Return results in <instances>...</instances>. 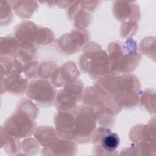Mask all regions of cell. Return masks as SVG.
Wrapping results in <instances>:
<instances>
[{
  "label": "cell",
  "mask_w": 156,
  "mask_h": 156,
  "mask_svg": "<svg viewBox=\"0 0 156 156\" xmlns=\"http://www.w3.org/2000/svg\"><path fill=\"white\" fill-rule=\"evenodd\" d=\"M83 91V84L79 79L66 84L57 93L54 104L57 110H73L82 99Z\"/></svg>",
  "instance_id": "cell-6"
},
{
  "label": "cell",
  "mask_w": 156,
  "mask_h": 156,
  "mask_svg": "<svg viewBox=\"0 0 156 156\" xmlns=\"http://www.w3.org/2000/svg\"><path fill=\"white\" fill-rule=\"evenodd\" d=\"M57 90L48 79H35L28 85L26 95L28 98L42 107H49L55 102Z\"/></svg>",
  "instance_id": "cell-5"
},
{
  "label": "cell",
  "mask_w": 156,
  "mask_h": 156,
  "mask_svg": "<svg viewBox=\"0 0 156 156\" xmlns=\"http://www.w3.org/2000/svg\"><path fill=\"white\" fill-rule=\"evenodd\" d=\"M155 124L151 125L149 122L147 125L138 124L133 126L129 132L130 141L135 143H149L155 144Z\"/></svg>",
  "instance_id": "cell-16"
},
{
  "label": "cell",
  "mask_w": 156,
  "mask_h": 156,
  "mask_svg": "<svg viewBox=\"0 0 156 156\" xmlns=\"http://www.w3.org/2000/svg\"><path fill=\"white\" fill-rule=\"evenodd\" d=\"M74 109L71 111H58L55 114L54 122L58 136L73 140L76 128Z\"/></svg>",
  "instance_id": "cell-8"
},
{
  "label": "cell",
  "mask_w": 156,
  "mask_h": 156,
  "mask_svg": "<svg viewBox=\"0 0 156 156\" xmlns=\"http://www.w3.org/2000/svg\"><path fill=\"white\" fill-rule=\"evenodd\" d=\"M58 66L52 61H43L39 63L38 67V77L48 79L51 78Z\"/></svg>",
  "instance_id": "cell-25"
},
{
  "label": "cell",
  "mask_w": 156,
  "mask_h": 156,
  "mask_svg": "<svg viewBox=\"0 0 156 156\" xmlns=\"http://www.w3.org/2000/svg\"><path fill=\"white\" fill-rule=\"evenodd\" d=\"M113 13L115 18L119 21H138L140 18L138 5L133 2L116 1L112 7Z\"/></svg>",
  "instance_id": "cell-12"
},
{
  "label": "cell",
  "mask_w": 156,
  "mask_h": 156,
  "mask_svg": "<svg viewBox=\"0 0 156 156\" xmlns=\"http://www.w3.org/2000/svg\"><path fill=\"white\" fill-rule=\"evenodd\" d=\"M39 62L32 60L24 65L23 73L27 79H35L38 78V67Z\"/></svg>",
  "instance_id": "cell-30"
},
{
  "label": "cell",
  "mask_w": 156,
  "mask_h": 156,
  "mask_svg": "<svg viewBox=\"0 0 156 156\" xmlns=\"http://www.w3.org/2000/svg\"><path fill=\"white\" fill-rule=\"evenodd\" d=\"M37 52V48L34 44H20V48L15 57L24 65L32 61Z\"/></svg>",
  "instance_id": "cell-24"
},
{
  "label": "cell",
  "mask_w": 156,
  "mask_h": 156,
  "mask_svg": "<svg viewBox=\"0 0 156 156\" xmlns=\"http://www.w3.org/2000/svg\"><path fill=\"white\" fill-rule=\"evenodd\" d=\"M77 151L78 147L76 141L58 136L49 147H43L41 154L43 155H75Z\"/></svg>",
  "instance_id": "cell-13"
},
{
  "label": "cell",
  "mask_w": 156,
  "mask_h": 156,
  "mask_svg": "<svg viewBox=\"0 0 156 156\" xmlns=\"http://www.w3.org/2000/svg\"><path fill=\"white\" fill-rule=\"evenodd\" d=\"M1 77H2L11 73L14 69L13 58L7 56H1Z\"/></svg>",
  "instance_id": "cell-31"
},
{
  "label": "cell",
  "mask_w": 156,
  "mask_h": 156,
  "mask_svg": "<svg viewBox=\"0 0 156 156\" xmlns=\"http://www.w3.org/2000/svg\"><path fill=\"white\" fill-rule=\"evenodd\" d=\"M106 95L105 91L96 83L93 86L85 88L82 98V103L96 110L104 104Z\"/></svg>",
  "instance_id": "cell-17"
},
{
  "label": "cell",
  "mask_w": 156,
  "mask_h": 156,
  "mask_svg": "<svg viewBox=\"0 0 156 156\" xmlns=\"http://www.w3.org/2000/svg\"><path fill=\"white\" fill-rule=\"evenodd\" d=\"M95 112L97 122L101 127H109L114 124L116 113L104 103Z\"/></svg>",
  "instance_id": "cell-23"
},
{
  "label": "cell",
  "mask_w": 156,
  "mask_h": 156,
  "mask_svg": "<svg viewBox=\"0 0 156 156\" xmlns=\"http://www.w3.org/2000/svg\"><path fill=\"white\" fill-rule=\"evenodd\" d=\"M12 5L8 1H1V25H8L12 21Z\"/></svg>",
  "instance_id": "cell-28"
},
{
  "label": "cell",
  "mask_w": 156,
  "mask_h": 156,
  "mask_svg": "<svg viewBox=\"0 0 156 156\" xmlns=\"http://www.w3.org/2000/svg\"><path fill=\"white\" fill-rule=\"evenodd\" d=\"M67 15L71 20L74 21L75 27L79 30H84L91 22L90 13L82 5L81 2H74L68 8Z\"/></svg>",
  "instance_id": "cell-15"
},
{
  "label": "cell",
  "mask_w": 156,
  "mask_h": 156,
  "mask_svg": "<svg viewBox=\"0 0 156 156\" xmlns=\"http://www.w3.org/2000/svg\"><path fill=\"white\" fill-rule=\"evenodd\" d=\"M38 109L32 100L21 99L15 111L4 121L2 128L9 135L18 139L27 138L34 134L37 129L35 119Z\"/></svg>",
  "instance_id": "cell-1"
},
{
  "label": "cell",
  "mask_w": 156,
  "mask_h": 156,
  "mask_svg": "<svg viewBox=\"0 0 156 156\" xmlns=\"http://www.w3.org/2000/svg\"><path fill=\"white\" fill-rule=\"evenodd\" d=\"M38 27L32 21H23L14 27L13 35L19 41L20 44H35Z\"/></svg>",
  "instance_id": "cell-14"
},
{
  "label": "cell",
  "mask_w": 156,
  "mask_h": 156,
  "mask_svg": "<svg viewBox=\"0 0 156 156\" xmlns=\"http://www.w3.org/2000/svg\"><path fill=\"white\" fill-rule=\"evenodd\" d=\"M22 146L18 138L7 134L1 127V148H4L9 155H17L20 152Z\"/></svg>",
  "instance_id": "cell-21"
},
{
  "label": "cell",
  "mask_w": 156,
  "mask_h": 156,
  "mask_svg": "<svg viewBox=\"0 0 156 156\" xmlns=\"http://www.w3.org/2000/svg\"><path fill=\"white\" fill-rule=\"evenodd\" d=\"M1 56L15 57L20 48V43L13 34L1 37Z\"/></svg>",
  "instance_id": "cell-20"
},
{
  "label": "cell",
  "mask_w": 156,
  "mask_h": 156,
  "mask_svg": "<svg viewBox=\"0 0 156 156\" xmlns=\"http://www.w3.org/2000/svg\"><path fill=\"white\" fill-rule=\"evenodd\" d=\"M74 112L76 128L73 140L79 144L88 143L96 127L95 110L85 105H77Z\"/></svg>",
  "instance_id": "cell-4"
},
{
  "label": "cell",
  "mask_w": 156,
  "mask_h": 156,
  "mask_svg": "<svg viewBox=\"0 0 156 156\" xmlns=\"http://www.w3.org/2000/svg\"><path fill=\"white\" fill-rule=\"evenodd\" d=\"M54 35L50 29L39 26L37 31L35 44L39 45H47L52 43Z\"/></svg>",
  "instance_id": "cell-26"
},
{
  "label": "cell",
  "mask_w": 156,
  "mask_h": 156,
  "mask_svg": "<svg viewBox=\"0 0 156 156\" xmlns=\"http://www.w3.org/2000/svg\"><path fill=\"white\" fill-rule=\"evenodd\" d=\"M15 13L21 18H29L32 16L33 12L38 8L36 1H10Z\"/></svg>",
  "instance_id": "cell-22"
},
{
  "label": "cell",
  "mask_w": 156,
  "mask_h": 156,
  "mask_svg": "<svg viewBox=\"0 0 156 156\" xmlns=\"http://www.w3.org/2000/svg\"><path fill=\"white\" fill-rule=\"evenodd\" d=\"M113 96L115 103L121 110L134 108L140 101V93L136 91H119Z\"/></svg>",
  "instance_id": "cell-18"
},
{
  "label": "cell",
  "mask_w": 156,
  "mask_h": 156,
  "mask_svg": "<svg viewBox=\"0 0 156 156\" xmlns=\"http://www.w3.org/2000/svg\"><path fill=\"white\" fill-rule=\"evenodd\" d=\"M79 63L80 69L93 79L99 80L112 73L108 54L96 42L85 46Z\"/></svg>",
  "instance_id": "cell-3"
},
{
  "label": "cell",
  "mask_w": 156,
  "mask_h": 156,
  "mask_svg": "<svg viewBox=\"0 0 156 156\" xmlns=\"http://www.w3.org/2000/svg\"><path fill=\"white\" fill-rule=\"evenodd\" d=\"M79 75L76 63L68 61L60 67H57L51 78V82L55 87H62L76 80Z\"/></svg>",
  "instance_id": "cell-10"
},
{
  "label": "cell",
  "mask_w": 156,
  "mask_h": 156,
  "mask_svg": "<svg viewBox=\"0 0 156 156\" xmlns=\"http://www.w3.org/2000/svg\"><path fill=\"white\" fill-rule=\"evenodd\" d=\"M28 85V79L13 69L9 74L1 77V94L7 91L13 95H22L26 92Z\"/></svg>",
  "instance_id": "cell-9"
},
{
  "label": "cell",
  "mask_w": 156,
  "mask_h": 156,
  "mask_svg": "<svg viewBox=\"0 0 156 156\" xmlns=\"http://www.w3.org/2000/svg\"><path fill=\"white\" fill-rule=\"evenodd\" d=\"M138 29V23L135 21H127L121 26L120 34L122 38H129L134 35Z\"/></svg>",
  "instance_id": "cell-29"
},
{
  "label": "cell",
  "mask_w": 156,
  "mask_h": 156,
  "mask_svg": "<svg viewBox=\"0 0 156 156\" xmlns=\"http://www.w3.org/2000/svg\"><path fill=\"white\" fill-rule=\"evenodd\" d=\"M137 43L132 38L123 43L114 41L107 46L110 70L114 73H130L138 66L141 55L137 51Z\"/></svg>",
  "instance_id": "cell-2"
},
{
  "label": "cell",
  "mask_w": 156,
  "mask_h": 156,
  "mask_svg": "<svg viewBox=\"0 0 156 156\" xmlns=\"http://www.w3.org/2000/svg\"><path fill=\"white\" fill-rule=\"evenodd\" d=\"M120 140L117 133L108 132L93 144L92 154L95 155H118L116 149L119 144Z\"/></svg>",
  "instance_id": "cell-11"
},
{
  "label": "cell",
  "mask_w": 156,
  "mask_h": 156,
  "mask_svg": "<svg viewBox=\"0 0 156 156\" xmlns=\"http://www.w3.org/2000/svg\"><path fill=\"white\" fill-rule=\"evenodd\" d=\"M21 146L25 155H35L40 150V144L37 140L30 137L24 139L21 143Z\"/></svg>",
  "instance_id": "cell-27"
},
{
  "label": "cell",
  "mask_w": 156,
  "mask_h": 156,
  "mask_svg": "<svg viewBox=\"0 0 156 156\" xmlns=\"http://www.w3.org/2000/svg\"><path fill=\"white\" fill-rule=\"evenodd\" d=\"M90 40L89 32L86 30H73L63 34L57 40L55 46L63 54L72 55L81 51Z\"/></svg>",
  "instance_id": "cell-7"
},
{
  "label": "cell",
  "mask_w": 156,
  "mask_h": 156,
  "mask_svg": "<svg viewBox=\"0 0 156 156\" xmlns=\"http://www.w3.org/2000/svg\"><path fill=\"white\" fill-rule=\"evenodd\" d=\"M34 137L41 146L48 148L56 141L58 136L54 127L44 126L37 128L34 133Z\"/></svg>",
  "instance_id": "cell-19"
}]
</instances>
